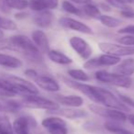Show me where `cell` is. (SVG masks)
<instances>
[{
  "label": "cell",
  "instance_id": "obj_23",
  "mask_svg": "<svg viewBox=\"0 0 134 134\" xmlns=\"http://www.w3.org/2000/svg\"><path fill=\"white\" fill-rule=\"evenodd\" d=\"M99 67H107V66H115L120 62V57H118L111 54L104 53L97 57Z\"/></svg>",
  "mask_w": 134,
  "mask_h": 134
},
{
  "label": "cell",
  "instance_id": "obj_18",
  "mask_svg": "<svg viewBox=\"0 0 134 134\" xmlns=\"http://www.w3.org/2000/svg\"><path fill=\"white\" fill-rule=\"evenodd\" d=\"M54 19V16L51 10H44V11L37 12L33 17V21L40 28H49L52 24Z\"/></svg>",
  "mask_w": 134,
  "mask_h": 134
},
{
  "label": "cell",
  "instance_id": "obj_12",
  "mask_svg": "<svg viewBox=\"0 0 134 134\" xmlns=\"http://www.w3.org/2000/svg\"><path fill=\"white\" fill-rule=\"evenodd\" d=\"M28 8V0H0V11L5 15L11 13V9L22 11Z\"/></svg>",
  "mask_w": 134,
  "mask_h": 134
},
{
  "label": "cell",
  "instance_id": "obj_30",
  "mask_svg": "<svg viewBox=\"0 0 134 134\" xmlns=\"http://www.w3.org/2000/svg\"><path fill=\"white\" fill-rule=\"evenodd\" d=\"M105 2L109 5L110 7L119 8L120 10H125L128 9V8H130V7L127 3H125L123 0H105Z\"/></svg>",
  "mask_w": 134,
  "mask_h": 134
},
{
  "label": "cell",
  "instance_id": "obj_9",
  "mask_svg": "<svg viewBox=\"0 0 134 134\" xmlns=\"http://www.w3.org/2000/svg\"><path fill=\"white\" fill-rule=\"evenodd\" d=\"M69 43L73 50L80 56L82 59L88 60L92 55V48L86 40L80 37H72L69 40Z\"/></svg>",
  "mask_w": 134,
  "mask_h": 134
},
{
  "label": "cell",
  "instance_id": "obj_13",
  "mask_svg": "<svg viewBox=\"0 0 134 134\" xmlns=\"http://www.w3.org/2000/svg\"><path fill=\"white\" fill-rule=\"evenodd\" d=\"M34 82L40 88L47 92H50V93L58 92L60 90V85L53 78L47 76V75H39L37 78L34 80Z\"/></svg>",
  "mask_w": 134,
  "mask_h": 134
},
{
  "label": "cell",
  "instance_id": "obj_3",
  "mask_svg": "<svg viewBox=\"0 0 134 134\" xmlns=\"http://www.w3.org/2000/svg\"><path fill=\"white\" fill-rule=\"evenodd\" d=\"M95 77L98 82L108 84L118 87L130 88L132 85V79L130 76L117 75L115 73H109L105 70H99L95 74Z\"/></svg>",
  "mask_w": 134,
  "mask_h": 134
},
{
  "label": "cell",
  "instance_id": "obj_2",
  "mask_svg": "<svg viewBox=\"0 0 134 134\" xmlns=\"http://www.w3.org/2000/svg\"><path fill=\"white\" fill-rule=\"evenodd\" d=\"M96 98L97 104H101L106 108L118 109L120 111H129V107L123 104L119 97H117L113 93L102 87L96 86Z\"/></svg>",
  "mask_w": 134,
  "mask_h": 134
},
{
  "label": "cell",
  "instance_id": "obj_37",
  "mask_svg": "<svg viewBox=\"0 0 134 134\" xmlns=\"http://www.w3.org/2000/svg\"><path fill=\"white\" fill-rule=\"evenodd\" d=\"M98 8H102V10L104 11H111V7L108 4H104V3H100L98 5Z\"/></svg>",
  "mask_w": 134,
  "mask_h": 134
},
{
  "label": "cell",
  "instance_id": "obj_34",
  "mask_svg": "<svg viewBox=\"0 0 134 134\" xmlns=\"http://www.w3.org/2000/svg\"><path fill=\"white\" fill-rule=\"evenodd\" d=\"M24 74H25V75L28 77V78H30V80H32V81L35 80V79L37 78L38 75H39L38 72L36 71V70H34V69H27V70H25Z\"/></svg>",
  "mask_w": 134,
  "mask_h": 134
},
{
  "label": "cell",
  "instance_id": "obj_15",
  "mask_svg": "<svg viewBox=\"0 0 134 134\" xmlns=\"http://www.w3.org/2000/svg\"><path fill=\"white\" fill-rule=\"evenodd\" d=\"M59 6V0H30L29 8L36 12L55 9Z\"/></svg>",
  "mask_w": 134,
  "mask_h": 134
},
{
  "label": "cell",
  "instance_id": "obj_41",
  "mask_svg": "<svg viewBox=\"0 0 134 134\" xmlns=\"http://www.w3.org/2000/svg\"><path fill=\"white\" fill-rule=\"evenodd\" d=\"M4 31H3L2 30H1V29H0V40H2L3 38H4Z\"/></svg>",
  "mask_w": 134,
  "mask_h": 134
},
{
  "label": "cell",
  "instance_id": "obj_19",
  "mask_svg": "<svg viewBox=\"0 0 134 134\" xmlns=\"http://www.w3.org/2000/svg\"><path fill=\"white\" fill-rule=\"evenodd\" d=\"M58 103L68 108H79L84 104V99L79 96H54Z\"/></svg>",
  "mask_w": 134,
  "mask_h": 134
},
{
  "label": "cell",
  "instance_id": "obj_11",
  "mask_svg": "<svg viewBox=\"0 0 134 134\" xmlns=\"http://www.w3.org/2000/svg\"><path fill=\"white\" fill-rule=\"evenodd\" d=\"M59 24L63 28H66L68 30H75V31H78L81 33L87 34V35H92L94 34V31L89 26H87L85 23L81 22L79 20H76L72 18H67L63 17L59 19Z\"/></svg>",
  "mask_w": 134,
  "mask_h": 134
},
{
  "label": "cell",
  "instance_id": "obj_7",
  "mask_svg": "<svg viewBox=\"0 0 134 134\" xmlns=\"http://www.w3.org/2000/svg\"><path fill=\"white\" fill-rule=\"evenodd\" d=\"M61 79L66 86H68L69 87L73 88L75 90H77L80 93L84 94L86 97H87L88 98L91 99L95 103L97 102V98H96V86H91V85L85 84V83L77 82V81L68 79L67 77L64 76H62Z\"/></svg>",
  "mask_w": 134,
  "mask_h": 134
},
{
  "label": "cell",
  "instance_id": "obj_17",
  "mask_svg": "<svg viewBox=\"0 0 134 134\" xmlns=\"http://www.w3.org/2000/svg\"><path fill=\"white\" fill-rule=\"evenodd\" d=\"M113 73L124 76H131L134 74V58H128L120 61L113 68Z\"/></svg>",
  "mask_w": 134,
  "mask_h": 134
},
{
  "label": "cell",
  "instance_id": "obj_35",
  "mask_svg": "<svg viewBox=\"0 0 134 134\" xmlns=\"http://www.w3.org/2000/svg\"><path fill=\"white\" fill-rule=\"evenodd\" d=\"M120 15L126 19H133L134 18V10L131 8L125 10H120Z\"/></svg>",
  "mask_w": 134,
  "mask_h": 134
},
{
  "label": "cell",
  "instance_id": "obj_40",
  "mask_svg": "<svg viewBox=\"0 0 134 134\" xmlns=\"http://www.w3.org/2000/svg\"><path fill=\"white\" fill-rule=\"evenodd\" d=\"M127 120L134 126V114H130V115L127 116Z\"/></svg>",
  "mask_w": 134,
  "mask_h": 134
},
{
  "label": "cell",
  "instance_id": "obj_29",
  "mask_svg": "<svg viewBox=\"0 0 134 134\" xmlns=\"http://www.w3.org/2000/svg\"><path fill=\"white\" fill-rule=\"evenodd\" d=\"M62 8L64 10L65 12L69 14H73V15L78 16V17H83V12L80 8H76L73 3H71L70 1H63L62 3Z\"/></svg>",
  "mask_w": 134,
  "mask_h": 134
},
{
  "label": "cell",
  "instance_id": "obj_8",
  "mask_svg": "<svg viewBox=\"0 0 134 134\" xmlns=\"http://www.w3.org/2000/svg\"><path fill=\"white\" fill-rule=\"evenodd\" d=\"M15 134H31L30 130L37 127V121L30 116H21L12 123Z\"/></svg>",
  "mask_w": 134,
  "mask_h": 134
},
{
  "label": "cell",
  "instance_id": "obj_22",
  "mask_svg": "<svg viewBox=\"0 0 134 134\" xmlns=\"http://www.w3.org/2000/svg\"><path fill=\"white\" fill-rule=\"evenodd\" d=\"M47 55H48V58L52 63H57V64L68 65L73 63V60H72L71 58L68 57V56L65 55V54H63V52H59V51L50 50L47 52Z\"/></svg>",
  "mask_w": 134,
  "mask_h": 134
},
{
  "label": "cell",
  "instance_id": "obj_31",
  "mask_svg": "<svg viewBox=\"0 0 134 134\" xmlns=\"http://www.w3.org/2000/svg\"><path fill=\"white\" fill-rule=\"evenodd\" d=\"M117 41L121 45H125V46H134V36L130 35V34H125L122 37L118 38Z\"/></svg>",
  "mask_w": 134,
  "mask_h": 134
},
{
  "label": "cell",
  "instance_id": "obj_21",
  "mask_svg": "<svg viewBox=\"0 0 134 134\" xmlns=\"http://www.w3.org/2000/svg\"><path fill=\"white\" fill-rule=\"evenodd\" d=\"M0 66L5 67V68L18 69L22 66V62L19 58L14 57L9 54L0 53Z\"/></svg>",
  "mask_w": 134,
  "mask_h": 134
},
{
  "label": "cell",
  "instance_id": "obj_16",
  "mask_svg": "<svg viewBox=\"0 0 134 134\" xmlns=\"http://www.w3.org/2000/svg\"><path fill=\"white\" fill-rule=\"evenodd\" d=\"M23 96L21 91L6 77H0V96L5 97H12L15 96Z\"/></svg>",
  "mask_w": 134,
  "mask_h": 134
},
{
  "label": "cell",
  "instance_id": "obj_20",
  "mask_svg": "<svg viewBox=\"0 0 134 134\" xmlns=\"http://www.w3.org/2000/svg\"><path fill=\"white\" fill-rule=\"evenodd\" d=\"M56 115L62 116L63 118H67L70 119H81L87 116L85 110L78 109L77 108H59L58 110L52 111Z\"/></svg>",
  "mask_w": 134,
  "mask_h": 134
},
{
  "label": "cell",
  "instance_id": "obj_36",
  "mask_svg": "<svg viewBox=\"0 0 134 134\" xmlns=\"http://www.w3.org/2000/svg\"><path fill=\"white\" fill-rule=\"evenodd\" d=\"M28 16H29V13L25 12L24 10H22V11L15 14V19H26Z\"/></svg>",
  "mask_w": 134,
  "mask_h": 134
},
{
  "label": "cell",
  "instance_id": "obj_39",
  "mask_svg": "<svg viewBox=\"0 0 134 134\" xmlns=\"http://www.w3.org/2000/svg\"><path fill=\"white\" fill-rule=\"evenodd\" d=\"M73 2L76 3V4H80V5H86L88 3H91L92 0H71Z\"/></svg>",
  "mask_w": 134,
  "mask_h": 134
},
{
  "label": "cell",
  "instance_id": "obj_25",
  "mask_svg": "<svg viewBox=\"0 0 134 134\" xmlns=\"http://www.w3.org/2000/svg\"><path fill=\"white\" fill-rule=\"evenodd\" d=\"M98 20L100 21L103 26L107 27V28H109V29L118 28V27H119L122 24V21H121L120 19H117V18L110 17V16H108V15H101L100 18L98 19Z\"/></svg>",
  "mask_w": 134,
  "mask_h": 134
},
{
  "label": "cell",
  "instance_id": "obj_33",
  "mask_svg": "<svg viewBox=\"0 0 134 134\" xmlns=\"http://www.w3.org/2000/svg\"><path fill=\"white\" fill-rule=\"evenodd\" d=\"M118 32L119 34H130V35L134 36V25H129V26L124 27L120 29Z\"/></svg>",
  "mask_w": 134,
  "mask_h": 134
},
{
  "label": "cell",
  "instance_id": "obj_32",
  "mask_svg": "<svg viewBox=\"0 0 134 134\" xmlns=\"http://www.w3.org/2000/svg\"><path fill=\"white\" fill-rule=\"evenodd\" d=\"M119 99L125 104L127 107H131V108H134V100L132 98H130L128 96L122 95V94H119Z\"/></svg>",
  "mask_w": 134,
  "mask_h": 134
},
{
  "label": "cell",
  "instance_id": "obj_14",
  "mask_svg": "<svg viewBox=\"0 0 134 134\" xmlns=\"http://www.w3.org/2000/svg\"><path fill=\"white\" fill-rule=\"evenodd\" d=\"M31 40L41 53H47L51 50L48 37L42 30H34L31 33Z\"/></svg>",
  "mask_w": 134,
  "mask_h": 134
},
{
  "label": "cell",
  "instance_id": "obj_5",
  "mask_svg": "<svg viewBox=\"0 0 134 134\" xmlns=\"http://www.w3.org/2000/svg\"><path fill=\"white\" fill-rule=\"evenodd\" d=\"M98 47L104 53L111 54L118 57L134 55V46H125L112 42H99Z\"/></svg>",
  "mask_w": 134,
  "mask_h": 134
},
{
  "label": "cell",
  "instance_id": "obj_6",
  "mask_svg": "<svg viewBox=\"0 0 134 134\" xmlns=\"http://www.w3.org/2000/svg\"><path fill=\"white\" fill-rule=\"evenodd\" d=\"M41 125L50 134H68L66 122L60 117L45 118L41 121Z\"/></svg>",
  "mask_w": 134,
  "mask_h": 134
},
{
  "label": "cell",
  "instance_id": "obj_38",
  "mask_svg": "<svg viewBox=\"0 0 134 134\" xmlns=\"http://www.w3.org/2000/svg\"><path fill=\"white\" fill-rule=\"evenodd\" d=\"M0 112H9V109H8L5 101H3V102L0 101Z\"/></svg>",
  "mask_w": 134,
  "mask_h": 134
},
{
  "label": "cell",
  "instance_id": "obj_4",
  "mask_svg": "<svg viewBox=\"0 0 134 134\" xmlns=\"http://www.w3.org/2000/svg\"><path fill=\"white\" fill-rule=\"evenodd\" d=\"M88 108L91 110L93 113L99 117L106 118V119H110L111 121H116V122H124L127 120V115L123 111L118 109H112L106 107H101L99 105L92 104L88 106Z\"/></svg>",
  "mask_w": 134,
  "mask_h": 134
},
{
  "label": "cell",
  "instance_id": "obj_26",
  "mask_svg": "<svg viewBox=\"0 0 134 134\" xmlns=\"http://www.w3.org/2000/svg\"><path fill=\"white\" fill-rule=\"evenodd\" d=\"M0 134H15L12 123L8 116H0Z\"/></svg>",
  "mask_w": 134,
  "mask_h": 134
},
{
  "label": "cell",
  "instance_id": "obj_10",
  "mask_svg": "<svg viewBox=\"0 0 134 134\" xmlns=\"http://www.w3.org/2000/svg\"><path fill=\"white\" fill-rule=\"evenodd\" d=\"M8 80L12 82L19 90L21 91L23 96L26 95H38L39 89L32 82H30L29 80H26L21 77L16 76V75H8L6 77ZM22 96V97H23Z\"/></svg>",
  "mask_w": 134,
  "mask_h": 134
},
{
  "label": "cell",
  "instance_id": "obj_28",
  "mask_svg": "<svg viewBox=\"0 0 134 134\" xmlns=\"http://www.w3.org/2000/svg\"><path fill=\"white\" fill-rule=\"evenodd\" d=\"M105 128L110 132H113L114 134H134L133 132L130 131V130L123 129L117 125L116 121H112V122H107L105 124Z\"/></svg>",
  "mask_w": 134,
  "mask_h": 134
},
{
  "label": "cell",
  "instance_id": "obj_27",
  "mask_svg": "<svg viewBox=\"0 0 134 134\" xmlns=\"http://www.w3.org/2000/svg\"><path fill=\"white\" fill-rule=\"evenodd\" d=\"M67 74H68L69 76L75 81L87 82L90 79L89 75H88L86 72H84L83 70H80V69H71L67 72Z\"/></svg>",
  "mask_w": 134,
  "mask_h": 134
},
{
  "label": "cell",
  "instance_id": "obj_24",
  "mask_svg": "<svg viewBox=\"0 0 134 134\" xmlns=\"http://www.w3.org/2000/svg\"><path fill=\"white\" fill-rule=\"evenodd\" d=\"M81 10H82L84 15L87 16V17L91 18V19H98L101 16V12L100 9L98 8V7L95 6V5L91 4V3L84 5Z\"/></svg>",
  "mask_w": 134,
  "mask_h": 134
},
{
  "label": "cell",
  "instance_id": "obj_1",
  "mask_svg": "<svg viewBox=\"0 0 134 134\" xmlns=\"http://www.w3.org/2000/svg\"><path fill=\"white\" fill-rule=\"evenodd\" d=\"M21 106L34 109H44L48 111H55L60 108V105L51 99L40 97L38 95L23 96L20 100Z\"/></svg>",
  "mask_w": 134,
  "mask_h": 134
}]
</instances>
